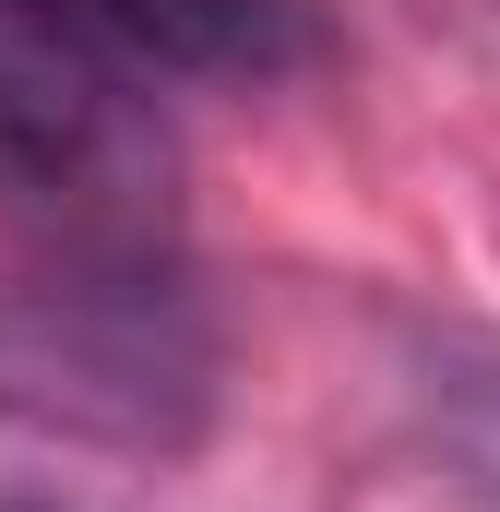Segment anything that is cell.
Here are the masks:
<instances>
[{"mask_svg":"<svg viewBox=\"0 0 500 512\" xmlns=\"http://www.w3.org/2000/svg\"><path fill=\"white\" fill-rule=\"evenodd\" d=\"M131 72H179V84H262V72H298L322 60V24L310 0H72Z\"/></svg>","mask_w":500,"mask_h":512,"instance_id":"3957f363","label":"cell"},{"mask_svg":"<svg viewBox=\"0 0 500 512\" xmlns=\"http://www.w3.org/2000/svg\"><path fill=\"white\" fill-rule=\"evenodd\" d=\"M155 203H167L155 84L72 0H0V215L72 251H131Z\"/></svg>","mask_w":500,"mask_h":512,"instance_id":"6da1fadb","label":"cell"},{"mask_svg":"<svg viewBox=\"0 0 500 512\" xmlns=\"http://www.w3.org/2000/svg\"><path fill=\"white\" fill-rule=\"evenodd\" d=\"M203 382L191 334L167 322L155 286L108 274V251H84V274H48L24 298H0V393L36 417H120V429H167V393Z\"/></svg>","mask_w":500,"mask_h":512,"instance_id":"7a4b0ae2","label":"cell"}]
</instances>
